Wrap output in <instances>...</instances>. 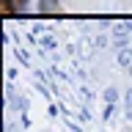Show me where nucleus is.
Masks as SVG:
<instances>
[{
	"label": "nucleus",
	"mask_w": 132,
	"mask_h": 132,
	"mask_svg": "<svg viewBox=\"0 0 132 132\" xmlns=\"http://www.w3.org/2000/svg\"><path fill=\"white\" fill-rule=\"evenodd\" d=\"M22 8H25V11H30V14H44V11H55V8H58V0H25Z\"/></svg>",
	"instance_id": "f257e3e1"
}]
</instances>
